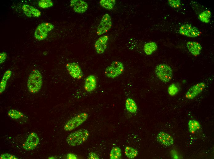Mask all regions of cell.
Instances as JSON below:
<instances>
[{
	"mask_svg": "<svg viewBox=\"0 0 214 159\" xmlns=\"http://www.w3.org/2000/svg\"><path fill=\"white\" fill-rule=\"evenodd\" d=\"M67 157L68 159H77L76 156L74 154L71 153H69L67 154Z\"/></svg>",
	"mask_w": 214,
	"mask_h": 159,
	"instance_id": "d6a6232c",
	"label": "cell"
},
{
	"mask_svg": "<svg viewBox=\"0 0 214 159\" xmlns=\"http://www.w3.org/2000/svg\"><path fill=\"white\" fill-rule=\"evenodd\" d=\"M8 115L11 118L14 119H18L23 116V114L18 110L11 109L8 112Z\"/></svg>",
	"mask_w": 214,
	"mask_h": 159,
	"instance_id": "484cf974",
	"label": "cell"
},
{
	"mask_svg": "<svg viewBox=\"0 0 214 159\" xmlns=\"http://www.w3.org/2000/svg\"><path fill=\"white\" fill-rule=\"evenodd\" d=\"M124 66L121 61H113L107 66L105 70V74L108 78L114 79L121 75L124 72Z\"/></svg>",
	"mask_w": 214,
	"mask_h": 159,
	"instance_id": "3957f363",
	"label": "cell"
},
{
	"mask_svg": "<svg viewBox=\"0 0 214 159\" xmlns=\"http://www.w3.org/2000/svg\"><path fill=\"white\" fill-rule=\"evenodd\" d=\"M125 153L128 157L133 159L137 157L138 154V151L133 147L127 146L125 148Z\"/></svg>",
	"mask_w": 214,
	"mask_h": 159,
	"instance_id": "44dd1931",
	"label": "cell"
},
{
	"mask_svg": "<svg viewBox=\"0 0 214 159\" xmlns=\"http://www.w3.org/2000/svg\"><path fill=\"white\" fill-rule=\"evenodd\" d=\"M89 133L86 129H82L70 133L67 137L66 142L71 146L82 145L88 139Z\"/></svg>",
	"mask_w": 214,
	"mask_h": 159,
	"instance_id": "6da1fadb",
	"label": "cell"
},
{
	"mask_svg": "<svg viewBox=\"0 0 214 159\" xmlns=\"http://www.w3.org/2000/svg\"><path fill=\"white\" fill-rule=\"evenodd\" d=\"M97 80L96 77L93 75H90L85 78L84 83V88L87 92L93 91L97 87Z\"/></svg>",
	"mask_w": 214,
	"mask_h": 159,
	"instance_id": "9a60e30c",
	"label": "cell"
},
{
	"mask_svg": "<svg viewBox=\"0 0 214 159\" xmlns=\"http://www.w3.org/2000/svg\"><path fill=\"white\" fill-rule=\"evenodd\" d=\"M186 45L188 50L193 55L196 56L200 54L202 47L199 43L189 41L187 42Z\"/></svg>",
	"mask_w": 214,
	"mask_h": 159,
	"instance_id": "e0dca14e",
	"label": "cell"
},
{
	"mask_svg": "<svg viewBox=\"0 0 214 159\" xmlns=\"http://www.w3.org/2000/svg\"><path fill=\"white\" fill-rule=\"evenodd\" d=\"M38 5L40 7L45 9L52 6L53 3L50 0H41L38 2Z\"/></svg>",
	"mask_w": 214,
	"mask_h": 159,
	"instance_id": "4316f807",
	"label": "cell"
},
{
	"mask_svg": "<svg viewBox=\"0 0 214 159\" xmlns=\"http://www.w3.org/2000/svg\"><path fill=\"white\" fill-rule=\"evenodd\" d=\"M179 32L181 35L190 37L199 36L201 32L196 27L189 24L182 25L180 28Z\"/></svg>",
	"mask_w": 214,
	"mask_h": 159,
	"instance_id": "ba28073f",
	"label": "cell"
},
{
	"mask_svg": "<svg viewBox=\"0 0 214 159\" xmlns=\"http://www.w3.org/2000/svg\"><path fill=\"white\" fill-rule=\"evenodd\" d=\"M12 74V72L8 69L4 73L0 83V92L2 93L5 90L7 82Z\"/></svg>",
	"mask_w": 214,
	"mask_h": 159,
	"instance_id": "ffe728a7",
	"label": "cell"
},
{
	"mask_svg": "<svg viewBox=\"0 0 214 159\" xmlns=\"http://www.w3.org/2000/svg\"><path fill=\"white\" fill-rule=\"evenodd\" d=\"M178 91V88L174 84H172L168 88V93L169 94L172 96L175 95L177 93Z\"/></svg>",
	"mask_w": 214,
	"mask_h": 159,
	"instance_id": "83f0119b",
	"label": "cell"
},
{
	"mask_svg": "<svg viewBox=\"0 0 214 159\" xmlns=\"http://www.w3.org/2000/svg\"><path fill=\"white\" fill-rule=\"evenodd\" d=\"M157 139L159 142L166 146L172 145L174 142L173 138L170 135L162 131L158 133Z\"/></svg>",
	"mask_w": 214,
	"mask_h": 159,
	"instance_id": "5bb4252c",
	"label": "cell"
},
{
	"mask_svg": "<svg viewBox=\"0 0 214 159\" xmlns=\"http://www.w3.org/2000/svg\"><path fill=\"white\" fill-rule=\"evenodd\" d=\"M169 5L173 8H178L180 4V2L178 0H170L168 1Z\"/></svg>",
	"mask_w": 214,
	"mask_h": 159,
	"instance_id": "f546056e",
	"label": "cell"
},
{
	"mask_svg": "<svg viewBox=\"0 0 214 159\" xmlns=\"http://www.w3.org/2000/svg\"><path fill=\"white\" fill-rule=\"evenodd\" d=\"M43 83L42 74L37 69L33 70L30 74L27 82L29 91L31 93L35 94L41 89Z\"/></svg>",
	"mask_w": 214,
	"mask_h": 159,
	"instance_id": "7a4b0ae2",
	"label": "cell"
},
{
	"mask_svg": "<svg viewBox=\"0 0 214 159\" xmlns=\"http://www.w3.org/2000/svg\"><path fill=\"white\" fill-rule=\"evenodd\" d=\"M88 117L85 112L80 113L72 118L65 124L64 129L66 131L72 130L84 123Z\"/></svg>",
	"mask_w": 214,
	"mask_h": 159,
	"instance_id": "5b68a950",
	"label": "cell"
},
{
	"mask_svg": "<svg viewBox=\"0 0 214 159\" xmlns=\"http://www.w3.org/2000/svg\"><path fill=\"white\" fill-rule=\"evenodd\" d=\"M109 37L104 35L100 37L96 41L94 44L96 51L98 54H102L105 51L109 40Z\"/></svg>",
	"mask_w": 214,
	"mask_h": 159,
	"instance_id": "8fae6325",
	"label": "cell"
},
{
	"mask_svg": "<svg viewBox=\"0 0 214 159\" xmlns=\"http://www.w3.org/2000/svg\"><path fill=\"white\" fill-rule=\"evenodd\" d=\"M1 159H17L15 156L7 153L2 154L0 156Z\"/></svg>",
	"mask_w": 214,
	"mask_h": 159,
	"instance_id": "f1b7e54d",
	"label": "cell"
},
{
	"mask_svg": "<svg viewBox=\"0 0 214 159\" xmlns=\"http://www.w3.org/2000/svg\"><path fill=\"white\" fill-rule=\"evenodd\" d=\"M205 86V84L203 82L199 83L193 86L186 93V98L189 99L193 98L202 92Z\"/></svg>",
	"mask_w": 214,
	"mask_h": 159,
	"instance_id": "7c38bea8",
	"label": "cell"
},
{
	"mask_svg": "<svg viewBox=\"0 0 214 159\" xmlns=\"http://www.w3.org/2000/svg\"><path fill=\"white\" fill-rule=\"evenodd\" d=\"M66 67L68 73L73 78L79 80L82 77L83 72L77 63L75 62H69L66 64Z\"/></svg>",
	"mask_w": 214,
	"mask_h": 159,
	"instance_id": "9c48e42d",
	"label": "cell"
},
{
	"mask_svg": "<svg viewBox=\"0 0 214 159\" xmlns=\"http://www.w3.org/2000/svg\"><path fill=\"white\" fill-rule=\"evenodd\" d=\"M157 49V46L154 42H150L146 43L144 46V50L147 55H150Z\"/></svg>",
	"mask_w": 214,
	"mask_h": 159,
	"instance_id": "d6986e66",
	"label": "cell"
},
{
	"mask_svg": "<svg viewBox=\"0 0 214 159\" xmlns=\"http://www.w3.org/2000/svg\"><path fill=\"white\" fill-rule=\"evenodd\" d=\"M70 6L75 12L79 13H85L88 9V6L87 2L81 0H71Z\"/></svg>",
	"mask_w": 214,
	"mask_h": 159,
	"instance_id": "4fadbf2b",
	"label": "cell"
},
{
	"mask_svg": "<svg viewBox=\"0 0 214 159\" xmlns=\"http://www.w3.org/2000/svg\"><path fill=\"white\" fill-rule=\"evenodd\" d=\"M54 28V25L50 23H42L38 25L35 30V38L39 40L45 39L48 36V33L52 30Z\"/></svg>",
	"mask_w": 214,
	"mask_h": 159,
	"instance_id": "8992f818",
	"label": "cell"
},
{
	"mask_svg": "<svg viewBox=\"0 0 214 159\" xmlns=\"http://www.w3.org/2000/svg\"><path fill=\"white\" fill-rule=\"evenodd\" d=\"M125 106L127 110L132 113H135L137 110V106L135 101L132 98H127L125 103Z\"/></svg>",
	"mask_w": 214,
	"mask_h": 159,
	"instance_id": "ac0fdd59",
	"label": "cell"
},
{
	"mask_svg": "<svg viewBox=\"0 0 214 159\" xmlns=\"http://www.w3.org/2000/svg\"><path fill=\"white\" fill-rule=\"evenodd\" d=\"M211 15V13L209 11L205 10L199 14V18L202 22L208 23L210 21Z\"/></svg>",
	"mask_w": 214,
	"mask_h": 159,
	"instance_id": "d4e9b609",
	"label": "cell"
},
{
	"mask_svg": "<svg viewBox=\"0 0 214 159\" xmlns=\"http://www.w3.org/2000/svg\"><path fill=\"white\" fill-rule=\"evenodd\" d=\"M88 158L89 159H99V157L95 153L91 152L88 154Z\"/></svg>",
	"mask_w": 214,
	"mask_h": 159,
	"instance_id": "4dcf8cb0",
	"label": "cell"
},
{
	"mask_svg": "<svg viewBox=\"0 0 214 159\" xmlns=\"http://www.w3.org/2000/svg\"><path fill=\"white\" fill-rule=\"evenodd\" d=\"M116 1L115 0H101L99 3L103 7L108 10L112 9L115 4Z\"/></svg>",
	"mask_w": 214,
	"mask_h": 159,
	"instance_id": "603a6c76",
	"label": "cell"
},
{
	"mask_svg": "<svg viewBox=\"0 0 214 159\" xmlns=\"http://www.w3.org/2000/svg\"><path fill=\"white\" fill-rule=\"evenodd\" d=\"M39 142V138L37 133L31 132L23 145V147L26 150H32L37 147Z\"/></svg>",
	"mask_w": 214,
	"mask_h": 159,
	"instance_id": "30bf717a",
	"label": "cell"
},
{
	"mask_svg": "<svg viewBox=\"0 0 214 159\" xmlns=\"http://www.w3.org/2000/svg\"><path fill=\"white\" fill-rule=\"evenodd\" d=\"M112 26V21L110 15L106 13L104 15L97 27V34L101 35L106 33L110 29Z\"/></svg>",
	"mask_w": 214,
	"mask_h": 159,
	"instance_id": "52a82bcc",
	"label": "cell"
},
{
	"mask_svg": "<svg viewBox=\"0 0 214 159\" xmlns=\"http://www.w3.org/2000/svg\"><path fill=\"white\" fill-rule=\"evenodd\" d=\"M7 54L5 52H2L0 54V63L4 62L7 57Z\"/></svg>",
	"mask_w": 214,
	"mask_h": 159,
	"instance_id": "1f68e13d",
	"label": "cell"
},
{
	"mask_svg": "<svg viewBox=\"0 0 214 159\" xmlns=\"http://www.w3.org/2000/svg\"><path fill=\"white\" fill-rule=\"evenodd\" d=\"M155 72L157 77L163 82L167 83L169 81L173 76L171 68L164 64L158 65L155 68Z\"/></svg>",
	"mask_w": 214,
	"mask_h": 159,
	"instance_id": "277c9868",
	"label": "cell"
},
{
	"mask_svg": "<svg viewBox=\"0 0 214 159\" xmlns=\"http://www.w3.org/2000/svg\"><path fill=\"white\" fill-rule=\"evenodd\" d=\"M121 150L120 148L117 146L113 147L110 153V158L111 159H119L121 156Z\"/></svg>",
	"mask_w": 214,
	"mask_h": 159,
	"instance_id": "cb8c5ba5",
	"label": "cell"
},
{
	"mask_svg": "<svg viewBox=\"0 0 214 159\" xmlns=\"http://www.w3.org/2000/svg\"><path fill=\"white\" fill-rule=\"evenodd\" d=\"M22 9L25 15L29 17H39L41 14L39 10L28 4H24L22 6Z\"/></svg>",
	"mask_w": 214,
	"mask_h": 159,
	"instance_id": "2e32d148",
	"label": "cell"
},
{
	"mask_svg": "<svg viewBox=\"0 0 214 159\" xmlns=\"http://www.w3.org/2000/svg\"><path fill=\"white\" fill-rule=\"evenodd\" d=\"M189 130L190 132L194 133L200 128L199 123L195 120H190L188 122Z\"/></svg>",
	"mask_w": 214,
	"mask_h": 159,
	"instance_id": "7402d4cb",
	"label": "cell"
}]
</instances>
